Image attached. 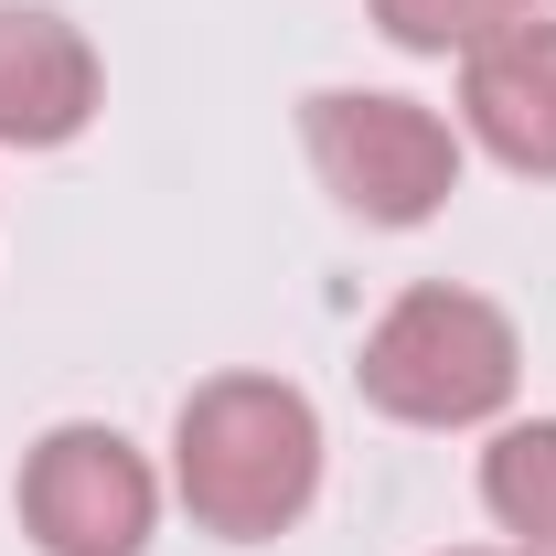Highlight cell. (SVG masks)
Masks as SVG:
<instances>
[{
    "mask_svg": "<svg viewBox=\"0 0 556 556\" xmlns=\"http://www.w3.org/2000/svg\"><path fill=\"white\" fill-rule=\"evenodd\" d=\"M172 492L225 546H268L321 492V417L278 375H214L172 417Z\"/></svg>",
    "mask_w": 556,
    "mask_h": 556,
    "instance_id": "6da1fadb",
    "label": "cell"
},
{
    "mask_svg": "<svg viewBox=\"0 0 556 556\" xmlns=\"http://www.w3.org/2000/svg\"><path fill=\"white\" fill-rule=\"evenodd\" d=\"M353 375H364V407H386L396 428H482L514 396L525 343H514V321L492 311L482 289L428 278L407 300H386V321L364 332Z\"/></svg>",
    "mask_w": 556,
    "mask_h": 556,
    "instance_id": "7a4b0ae2",
    "label": "cell"
},
{
    "mask_svg": "<svg viewBox=\"0 0 556 556\" xmlns=\"http://www.w3.org/2000/svg\"><path fill=\"white\" fill-rule=\"evenodd\" d=\"M300 139H311L321 193L364 225H428L460 193V129L386 86H321L300 108Z\"/></svg>",
    "mask_w": 556,
    "mask_h": 556,
    "instance_id": "3957f363",
    "label": "cell"
},
{
    "mask_svg": "<svg viewBox=\"0 0 556 556\" xmlns=\"http://www.w3.org/2000/svg\"><path fill=\"white\" fill-rule=\"evenodd\" d=\"M161 525V471L118 428L75 417L22 450V535L43 556H139Z\"/></svg>",
    "mask_w": 556,
    "mask_h": 556,
    "instance_id": "277c9868",
    "label": "cell"
},
{
    "mask_svg": "<svg viewBox=\"0 0 556 556\" xmlns=\"http://www.w3.org/2000/svg\"><path fill=\"white\" fill-rule=\"evenodd\" d=\"M460 118L503 172L556 182V22L546 11L503 22L482 54H460Z\"/></svg>",
    "mask_w": 556,
    "mask_h": 556,
    "instance_id": "5b68a950",
    "label": "cell"
},
{
    "mask_svg": "<svg viewBox=\"0 0 556 556\" xmlns=\"http://www.w3.org/2000/svg\"><path fill=\"white\" fill-rule=\"evenodd\" d=\"M97 118V43L43 0H0V150H65Z\"/></svg>",
    "mask_w": 556,
    "mask_h": 556,
    "instance_id": "8992f818",
    "label": "cell"
},
{
    "mask_svg": "<svg viewBox=\"0 0 556 556\" xmlns=\"http://www.w3.org/2000/svg\"><path fill=\"white\" fill-rule=\"evenodd\" d=\"M482 503L503 535H525V556H556V417H514L482 450Z\"/></svg>",
    "mask_w": 556,
    "mask_h": 556,
    "instance_id": "52a82bcc",
    "label": "cell"
},
{
    "mask_svg": "<svg viewBox=\"0 0 556 556\" xmlns=\"http://www.w3.org/2000/svg\"><path fill=\"white\" fill-rule=\"evenodd\" d=\"M375 22H386V43H407V54H482L503 22H525L514 0H375Z\"/></svg>",
    "mask_w": 556,
    "mask_h": 556,
    "instance_id": "ba28073f",
    "label": "cell"
},
{
    "mask_svg": "<svg viewBox=\"0 0 556 556\" xmlns=\"http://www.w3.org/2000/svg\"><path fill=\"white\" fill-rule=\"evenodd\" d=\"M514 11H546V0H514Z\"/></svg>",
    "mask_w": 556,
    "mask_h": 556,
    "instance_id": "9c48e42d",
    "label": "cell"
},
{
    "mask_svg": "<svg viewBox=\"0 0 556 556\" xmlns=\"http://www.w3.org/2000/svg\"><path fill=\"white\" fill-rule=\"evenodd\" d=\"M460 556H492V546H460Z\"/></svg>",
    "mask_w": 556,
    "mask_h": 556,
    "instance_id": "30bf717a",
    "label": "cell"
}]
</instances>
